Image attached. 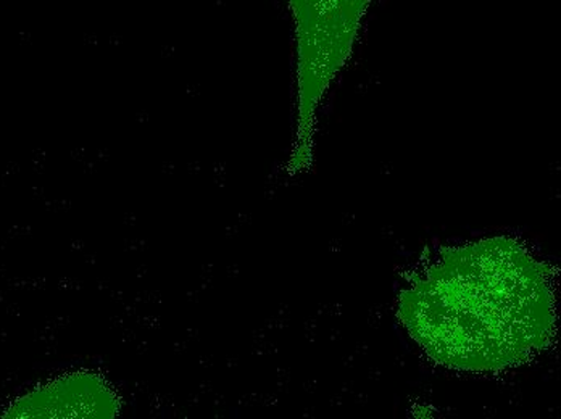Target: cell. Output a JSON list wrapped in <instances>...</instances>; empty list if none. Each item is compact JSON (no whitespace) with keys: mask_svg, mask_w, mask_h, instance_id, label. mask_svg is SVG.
I'll use <instances>...</instances> for the list:
<instances>
[{"mask_svg":"<svg viewBox=\"0 0 561 419\" xmlns=\"http://www.w3.org/2000/svg\"><path fill=\"white\" fill-rule=\"evenodd\" d=\"M399 316L437 363L470 373L531 360L556 336V292L542 261L512 240L444 248L413 272Z\"/></svg>","mask_w":561,"mask_h":419,"instance_id":"cell-1","label":"cell"}]
</instances>
